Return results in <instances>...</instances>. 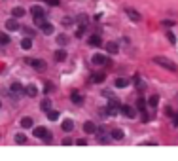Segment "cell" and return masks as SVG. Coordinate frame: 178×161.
Returning a JSON list of instances; mask_svg holds the SVG:
<instances>
[{
	"label": "cell",
	"mask_w": 178,
	"mask_h": 161,
	"mask_svg": "<svg viewBox=\"0 0 178 161\" xmlns=\"http://www.w3.org/2000/svg\"><path fill=\"white\" fill-rule=\"evenodd\" d=\"M172 125H174V127H178V114H174V116H172Z\"/></svg>",
	"instance_id": "cell-39"
},
{
	"label": "cell",
	"mask_w": 178,
	"mask_h": 161,
	"mask_svg": "<svg viewBox=\"0 0 178 161\" xmlns=\"http://www.w3.org/2000/svg\"><path fill=\"white\" fill-rule=\"evenodd\" d=\"M91 82H93V83L104 82V72H93V74H91Z\"/></svg>",
	"instance_id": "cell-10"
},
{
	"label": "cell",
	"mask_w": 178,
	"mask_h": 161,
	"mask_svg": "<svg viewBox=\"0 0 178 161\" xmlns=\"http://www.w3.org/2000/svg\"><path fill=\"white\" fill-rule=\"evenodd\" d=\"M110 136H112L114 138V140H121V138H123L125 135H123V131H121V129H112V133H110Z\"/></svg>",
	"instance_id": "cell-14"
},
{
	"label": "cell",
	"mask_w": 178,
	"mask_h": 161,
	"mask_svg": "<svg viewBox=\"0 0 178 161\" xmlns=\"http://www.w3.org/2000/svg\"><path fill=\"white\" fill-rule=\"evenodd\" d=\"M129 85V80H125V78H118L116 80V87H127Z\"/></svg>",
	"instance_id": "cell-28"
},
{
	"label": "cell",
	"mask_w": 178,
	"mask_h": 161,
	"mask_svg": "<svg viewBox=\"0 0 178 161\" xmlns=\"http://www.w3.org/2000/svg\"><path fill=\"white\" fill-rule=\"evenodd\" d=\"M91 63L93 64H104V67H110V64H112V61H110L106 55H103V53H95V55L91 57Z\"/></svg>",
	"instance_id": "cell-2"
},
{
	"label": "cell",
	"mask_w": 178,
	"mask_h": 161,
	"mask_svg": "<svg viewBox=\"0 0 178 161\" xmlns=\"http://www.w3.org/2000/svg\"><path fill=\"white\" fill-rule=\"evenodd\" d=\"M78 23H80V25H87V17L85 15H80V17H78Z\"/></svg>",
	"instance_id": "cell-36"
},
{
	"label": "cell",
	"mask_w": 178,
	"mask_h": 161,
	"mask_svg": "<svg viewBox=\"0 0 178 161\" xmlns=\"http://www.w3.org/2000/svg\"><path fill=\"white\" fill-rule=\"evenodd\" d=\"M101 44H103V40H101V36H99V34L89 36V46H95V48H99Z\"/></svg>",
	"instance_id": "cell-12"
},
{
	"label": "cell",
	"mask_w": 178,
	"mask_h": 161,
	"mask_svg": "<svg viewBox=\"0 0 178 161\" xmlns=\"http://www.w3.org/2000/svg\"><path fill=\"white\" fill-rule=\"evenodd\" d=\"M83 131L89 133V135H93V133H97V125H95L93 121H85V123H83Z\"/></svg>",
	"instance_id": "cell-9"
},
{
	"label": "cell",
	"mask_w": 178,
	"mask_h": 161,
	"mask_svg": "<svg viewBox=\"0 0 178 161\" xmlns=\"http://www.w3.org/2000/svg\"><path fill=\"white\" fill-rule=\"evenodd\" d=\"M6 29H8V30H17V29H19L17 19H15V17H14V19H8V21H6Z\"/></svg>",
	"instance_id": "cell-11"
},
{
	"label": "cell",
	"mask_w": 178,
	"mask_h": 161,
	"mask_svg": "<svg viewBox=\"0 0 178 161\" xmlns=\"http://www.w3.org/2000/svg\"><path fill=\"white\" fill-rule=\"evenodd\" d=\"M137 108H138L140 112H144V110H146V101H144L142 97H140V99L137 101Z\"/></svg>",
	"instance_id": "cell-30"
},
{
	"label": "cell",
	"mask_w": 178,
	"mask_h": 161,
	"mask_svg": "<svg viewBox=\"0 0 178 161\" xmlns=\"http://www.w3.org/2000/svg\"><path fill=\"white\" fill-rule=\"evenodd\" d=\"M72 129H74L72 120H64V121H63V131H66V133H68V131H72Z\"/></svg>",
	"instance_id": "cell-26"
},
{
	"label": "cell",
	"mask_w": 178,
	"mask_h": 161,
	"mask_svg": "<svg viewBox=\"0 0 178 161\" xmlns=\"http://www.w3.org/2000/svg\"><path fill=\"white\" fill-rule=\"evenodd\" d=\"M44 23H46V15H36L34 17V25L36 27H42Z\"/></svg>",
	"instance_id": "cell-29"
},
{
	"label": "cell",
	"mask_w": 178,
	"mask_h": 161,
	"mask_svg": "<svg viewBox=\"0 0 178 161\" xmlns=\"http://www.w3.org/2000/svg\"><path fill=\"white\" fill-rule=\"evenodd\" d=\"M15 142H17V144H27V136H25V135H17V136H15Z\"/></svg>",
	"instance_id": "cell-32"
},
{
	"label": "cell",
	"mask_w": 178,
	"mask_h": 161,
	"mask_svg": "<svg viewBox=\"0 0 178 161\" xmlns=\"http://www.w3.org/2000/svg\"><path fill=\"white\" fill-rule=\"evenodd\" d=\"M97 140L99 142H104L106 140V133H104L103 127H97Z\"/></svg>",
	"instance_id": "cell-18"
},
{
	"label": "cell",
	"mask_w": 178,
	"mask_h": 161,
	"mask_svg": "<svg viewBox=\"0 0 178 161\" xmlns=\"http://www.w3.org/2000/svg\"><path fill=\"white\" fill-rule=\"evenodd\" d=\"M63 23H64V25H70V23H72V17H64Z\"/></svg>",
	"instance_id": "cell-42"
},
{
	"label": "cell",
	"mask_w": 178,
	"mask_h": 161,
	"mask_svg": "<svg viewBox=\"0 0 178 161\" xmlns=\"http://www.w3.org/2000/svg\"><path fill=\"white\" fill-rule=\"evenodd\" d=\"M32 125H34L32 117H23V120H21V127H23V129H29V127H32Z\"/></svg>",
	"instance_id": "cell-22"
},
{
	"label": "cell",
	"mask_w": 178,
	"mask_h": 161,
	"mask_svg": "<svg viewBox=\"0 0 178 161\" xmlns=\"http://www.w3.org/2000/svg\"><path fill=\"white\" fill-rule=\"evenodd\" d=\"M25 13H27V12H25L23 8H19V6H17V8H14V12H12V15H14L15 19H17V17H23Z\"/></svg>",
	"instance_id": "cell-27"
},
{
	"label": "cell",
	"mask_w": 178,
	"mask_h": 161,
	"mask_svg": "<svg viewBox=\"0 0 178 161\" xmlns=\"http://www.w3.org/2000/svg\"><path fill=\"white\" fill-rule=\"evenodd\" d=\"M40 108H42L44 112H48V110H51V101H49V99H44V101L40 102Z\"/></svg>",
	"instance_id": "cell-25"
},
{
	"label": "cell",
	"mask_w": 178,
	"mask_h": 161,
	"mask_svg": "<svg viewBox=\"0 0 178 161\" xmlns=\"http://www.w3.org/2000/svg\"><path fill=\"white\" fill-rule=\"evenodd\" d=\"M48 120L49 121H57L59 120V110H48Z\"/></svg>",
	"instance_id": "cell-20"
},
{
	"label": "cell",
	"mask_w": 178,
	"mask_h": 161,
	"mask_svg": "<svg viewBox=\"0 0 178 161\" xmlns=\"http://www.w3.org/2000/svg\"><path fill=\"white\" fill-rule=\"evenodd\" d=\"M125 13L131 17V21H140V19H142V15L137 12V10H133V8H129V6L125 8Z\"/></svg>",
	"instance_id": "cell-7"
},
{
	"label": "cell",
	"mask_w": 178,
	"mask_h": 161,
	"mask_svg": "<svg viewBox=\"0 0 178 161\" xmlns=\"http://www.w3.org/2000/svg\"><path fill=\"white\" fill-rule=\"evenodd\" d=\"M10 40H12V38H10L8 34H0V44H4V46H8V44H10Z\"/></svg>",
	"instance_id": "cell-33"
},
{
	"label": "cell",
	"mask_w": 178,
	"mask_h": 161,
	"mask_svg": "<svg viewBox=\"0 0 178 161\" xmlns=\"http://www.w3.org/2000/svg\"><path fill=\"white\" fill-rule=\"evenodd\" d=\"M106 51L108 53H118L119 51V46L116 44V42H108V44H106Z\"/></svg>",
	"instance_id": "cell-16"
},
{
	"label": "cell",
	"mask_w": 178,
	"mask_h": 161,
	"mask_svg": "<svg viewBox=\"0 0 178 161\" xmlns=\"http://www.w3.org/2000/svg\"><path fill=\"white\" fill-rule=\"evenodd\" d=\"M23 32H25L27 36H34V29H29V27H25V29H23Z\"/></svg>",
	"instance_id": "cell-34"
},
{
	"label": "cell",
	"mask_w": 178,
	"mask_h": 161,
	"mask_svg": "<svg viewBox=\"0 0 178 161\" xmlns=\"http://www.w3.org/2000/svg\"><path fill=\"white\" fill-rule=\"evenodd\" d=\"M153 63L155 64H159V67H163V68H167V70H171V72H176L178 70V67H176V64L171 61V59H167V57H153Z\"/></svg>",
	"instance_id": "cell-1"
},
{
	"label": "cell",
	"mask_w": 178,
	"mask_h": 161,
	"mask_svg": "<svg viewBox=\"0 0 178 161\" xmlns=\"http://www.w3.org/2000/svg\"><path fill=\"white\" fill-rule=\"evenodd\" d=\"M34 136H36V138H46L48 142L51 140V133L48 131L46 127H36V129H34Z\"/></svg>",
	"instance_id": "cell-4"
},
{
	"label": "cell",
	"mask_w": 178,
	"mask_h": 161,
	"mask_svg": "<svg viewBox=\"0 0 178 161\" xmlns=\"http://www.w3.org/2000/svg\"><path fill=\"white\" fill-rule=\"evenodd\" d=\"M21 48H23V49H27V51L32 48V40H30V36H29V38H23V40H21Z\"/></svg>",
	"instance_id": "cell-23"
},
{
	"label": "cell",
	"mask_w": 178,
	"mask_h": 161,
	"mask_svg": "<svg viewBox=\"0 0 178 161\" xmlns=\"http://www.w3.org/2000/svg\"><path fill=\"white\" fill-rule=\"evenodd\" d=\"M10 91H12V97H19V95H23L25 93V87L21 85L19 82H14L12 83V87H10Z\"/></svg>",
	"instance_id": "cell-5"
},
{
	"label": "cell",
	"mask_w": 178,
	"mask_h": 161,
	"mask_svg": "<svg viewBox=\"0 0 178 161\" xmlns=\"http://www.w3.org/2000/svg\"><path fill=\"white\" fill-rule=\"evenodd\" d=\"M57 42H59V44H66V36H59Z\"/></svg>",
	"instance_id": "cell-40"
},
{
	"label": "cell",
	"mask_w": 178,
	"mask_h": 161,
	"mask_svg": "<svg viewBox=\"0 0 178 161\" xmlns=\"http://www.w3.org/2000/svg\"><path fill=\"white\" fill-rule=\"evenodd\" d=\"M104 110H106L108 116H116L119 112V102H118V99H112V97H110V102H108V106H106Z\"/></svg>",
	"instance_id": "cell-3"
},
{
	"label": "cell",
	"mask_w": 178,
	"mask_h": 161,
	"mask_svg": "<svg viewBox=\"0 0 178 161\" xmlns=\"http://www.w3.org/2000/svg\"><path fill=\"white\" fill-rule=\"evenodd\" d=\"M167 38H169V42H171V44H176V38H174V34H172V32H167Z\"/></svg>",
	"instance_id": "cell-35"
},
{
	"label": "cell",
	"mask_w": 178,
	"mask_h": 161,
	"mask_svg": "<svg viewBox=\"0 0 178 161\" xmlns=\"http://www.w3.org/2000/svg\"><path fill=\"white\" fill-rule=\"evenodd\" d=\"M119 112L123 114L125 117H129V120H133V117H135V114H137V110H133L131 106H127V104H125V106H121V110H119Z\"/></svg>",
	"instance_id": "cell-8"
},
{
	"label": "cell",
	"mask_w": 178,
	"mask_h": 161,
	"mask_svg": "<svg viewBox=\"0 0 178 161\" xmlns=\"http://www.w3.org/2000/svg\"><path fill=\"white\" fill-rule=\"evenodd\" d=\"M40 29H42L44 34H53V25H51V23H48V21H46V23H44Z\"/></svg>",
	"instance_id": "cell-17"
},
{
	"label": "cell",
	"mask_w": 178,
	"mask_h": 161,
	"mask_svg": "<svg viewBox=\"0 0 178 161\" xmlns=\"http://www.w3.org/2000/svg\"><path fill=\"white\" fill-rule=\"evenodd\" d=\"M0 108H2V102H0Z\"/></svg>",
	"instance_id": "cell-43"
},
{
	"label": "cell",
	"mask_w": 178,
	"mask_h": 161,
	"mask_svg": "<svg viewBox=\"0 0 178 161\" xmlns=\"http://www.w3.org/2000/svg\"><path fill=\"white\" fill-rule=\"evenodd\" d=\"M29 64L32 68H36V70H46V63H44L42 59H30Z\"/></svg>",
	"instance_id": "cell-6"
},
{
	"label": "cell",
	"mask_w": 178,
	"mask_h": 161,
	"mask_svg": "<svg viewBox=\"0 0 178 161\" xmlns=\"http://www.w3.org/2000/svg\"><path fill=\"white\" fill-rule=\"evenodd\" d=\"M48 4H49V6H59L61 2H59V0H48Z\"/></svg>",
	"instance_id": "cell-38"
},
{
	"label": "cell",
	"mask_w": 178,
	"mask_h": 161,
	"mask_svg": "<svg viewBox=\"0 0 178 161\" xmlns=\"http://www.w3.org/2000/svg\"><path fill=\"white\" fill-rule=\"evenodd\" d=\"M30 13H32V17L44 15V8H42V6H32V8H30Z\"/></svg>",
	"instance_id": "cell-19"
},
{
	"label": "cell",
	"mask_w": 178,
	"mask_h": 161,
	"mask_svg": "<svg viewBox=\"0 0 178 161\" xmlns=\"http://www.w3.org/2000/svg\"><path fill=\"white\" fill-rule=\"evenodd\" d=\"M83 34H85V25H80L76 29V38H82Z\"/></svg>",
	"instance_id": "cell-31"
},
{
	"label": "cell",
	"mask_w": 178,
	"mask_h": 161,
	"mask_svg": "<svg viewBox=\"0 0 178 161\" xmlns=\"http://www.w3.org/2000/svg\"><path fill=\"white\" fill-rule=\"evenodd\" d=\"M25 95H29V97H36L38 95V87H36V85H27V87H25Z\"/></svg>",
	"instance_id": "cell-13"
},
{
	"label": "cell",
	"mask_w": 178,
	"mask_h": 161,
	"mask_svg": "<svg viewBox=\"0 0 178 161\" xmlns=\"http://www.w3.org/2000/svg\"><path fill=\"white\" fill-rule=\"evenodd\" d=\"M159 102V97L157 95H150V99H148V106H152V108H155Z\"/></svg>",
	"instance_id": "cell-24"
},
{
	"label": "cell",
	"mask_w": 178,
	"mask_h": 161,
	"mask_svg": "<svg viewBox=\"0 0 178 161\" xmlns=\"http://www.w3.org/2000/svg\"><path fill=\"white\" fill-rule=\"evenodd\" d=\"M70 101L74 102V104H82L83 102V97L78 93V91H72V95H70Z\"/></svg>",
	"instance_id": "cell-15"
},
{
	"label": "cell",
	"mask_w": 178,
	"mask_h": 161,
	"mask_svg": "<svg viewBox=\"0 0 178 161\" xmlns=\"http://www.w3.org/2000/svg\"><path fill=\"white\" fill-rule=\"evenodd\" d=\"M63 144H64V146H70V144H72V138H64Z\"/></svg>",
	"instance_id": "cell-41"
},
{
	"label": "cell",
	"mask_w": 178,
	"mask_h": 161,
	"mask_svg": "<svg viewBox=\"0 0 178 161\" xmlns=\"http://www.w3.org/2000/svg\"><path fill=\"white\" fill-rule=\"evenodd\" d=\"M165 114H167V116H174V112H172L171 106H167V108H165Z\"/></svg>",
	"instance_id": "cell-37"
},
{
	"label": "cell",
	"mask_w": 178,
	"mask_h": 161,
	"mask_svg": "<svg viewBox=\"0 0 178 161\" xmlns=\"http://www.w3.org/2000/svg\"><path fill=\"white\" fill-rule=\"evenodd\" d=\"M66 59V51L64 49H57V51H55V61H64Z\"/></svg>",
	"instance_id": "cell-21"
}]
</instances>
